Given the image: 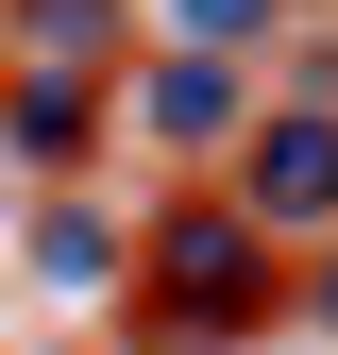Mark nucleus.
<instances>
[{"label": "nucleus", "instance_id": "1a4fd4ad", "mask_svg": "<svg viewBox=\"0 0 338 355\" xmlns=\"http://www.w3.org/2000/svg\"><path fill=\"white\" fill-rule=\"evenodd\" d=\"M0 237H17V153H0Z\"/></svg>", "mask_w": 338, "mask_h": 355}, {"label": "nucleus", "instance_id": "39448f33", "mask_svg": "<svg viewBox=\"0 0 338 355\" xmlns=\"http://www.w3.org/2000/svg\"><path fill=\"white\" fill-rule=\"evenodd\" d=\"M34 271H51L68 304L84 288H136V220H118L102 187H51V203H34Z\"/></svg>", "mask_w": 338, "mask_h": 355}, {"label": "nucleus", "instance_id": "423d86ee", "mask_svg": "<svg viewBox=\"0 0 338 355\" xmlns=\"http://www.w3.org/2000/svg\"><path fill=\"white\" fill-rule=\"evenodd\" d=\"M118 34H136V0H0V51L17 68H102L118 85Z\"/></svg>", "mask_w": 338, "mask_h": 355}, {"label": "nucleus", "instance_id": "f257e3e1", "mask_svg": "<svg viewBox=\"0 0 338 355\" xmlns=\"http://www.w3.org/2000/svg\"><path fill=\"white\" fill-rule=\"evenodd\" d=\"M136 288H152L186 338H220V322H271V304H287V237H254V220L203 187V203H169V220H152Z\"/></svg>", "mask_w": 338, "mask_h": 355}, {"label": "nucleus", "instance_id": "0eeeda50", "mask_svg": "<svg viewBox=\"0 0 338 355\" xmlns=\"http://www.w3.org/2000/svg\"><path fill=\"white\" fill-rule=\"evenodd\" d=\"M169 34H186V51H271V34H287V0H169Z\"/></svg>", "mask_w": 338, "mask_h": 355}, {"label": "nucleus", "instance_id": "20e7f679", "mask_svg": "<svg viewBox=\"0 0 338 355\" xmlns=\"http://www.w3.org/2000/svg\"><path fill=\"white\" fill-rule=\"evenodd\" d=\"M237 119H254V85H237V51H186V34H169V51L136 68V136H152V153L220 169V153H237Z\"/></svg>", "mask_w": 338, "mask_h": 355}, {"label": "nucleus", "instance_id": "f03ea898", "mask_svg": "<svg viewBox=\"0 0 338 355\" xmlns=\"http://www.w3.org/2000/svg\"><path fill=\"white\" fill-rule=\"evenodd\" d=\"M220 203L254 237H338V102H254L220 153Z\"/></svg>", "mask_w": 338, "mask_h": 355}, {"label": "nucleus", "instance_id": "9d476101", "mask_svg": "<svg viewBox=\"0 0 338 355\" xmlns=\"http://www.w3.org/2000/svg\"><path fill=\"white\" fill-rule=\"evenodd\" d=\"M0 68H17V51H0Z\"/></svg>", "mask_w": 338, "mask_h": 355}, {"label": "nucleus", "instance_id": "6e6552de", "mask_svg": "<svg viewBox=\"0 0 338 355\" xmlns=\"http://www.w3.org/2000/svg\"><path fill=\"white\" fill-rule=\"evenodd\" d=\"M305 254H321V271H305V322L338 338V237H305Z\"/></svg>", "mask_w": 338, "mask_h": 355}, {"label": "nucleus", "instance_id": "7ed1b4c3", "mask_svg": "<svg viewBox=\"0 0 338 355\" xmlns=\"http://www.w3.org/2000/svg\"><path fill=\"white\" fill-rule=\"evenodd\" d=\"M102 68H0V153H17V187H84V153H102Z\"/></svg>", "mask_w": 338, "mask_h": 355}]
</instances>
